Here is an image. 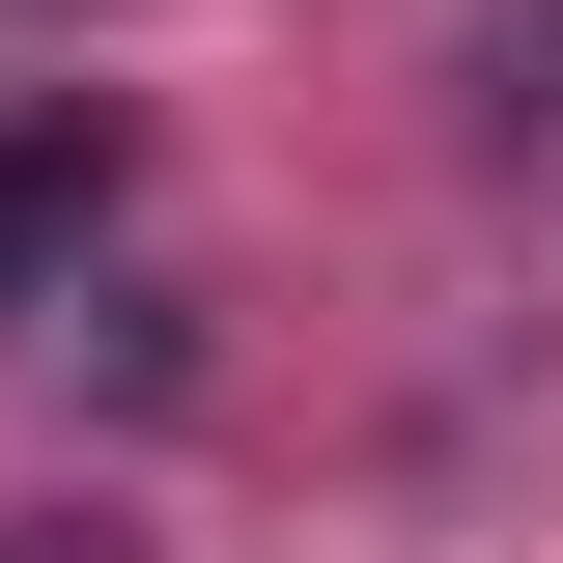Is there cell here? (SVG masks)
Wrapping results in <instances>:
<instances>
[{
	"label": "cell",
	"mask_w": 563,
	"mask_h": 563,
	"mask_svg": "<svg viewBox=\"0 0 563 563\" xmlns=\"http://www.w3.org/2000/svg\"><path fill=\"white\" fill-rule=\"evenodd\" d=\"M113 169H141V141L85 113V85H57V113H0V339H29V282H85V225H113Z\"/></svg>",
	"instance_id": "obj_1"
},
{
	"label": "cell",
	"mask_w": 563,
	"mask_h": 563,
	"mask_svg": "<svg viewBox=\"0 0 563 563\" xmlns=\"http://www.w3.org/2000/svg\"><path fill=\"white\" fill-rule=\"evenodd\" d=\"M29 563H85V536H29Z\"/></svg>",
	"instance_id": "obj_2"
}]
</instances>
